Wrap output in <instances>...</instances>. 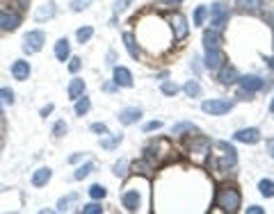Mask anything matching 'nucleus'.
Wrapping results in <instances>:
<instances>
[{
  "instance_id": "32",
  "label": "nucleus",
  "mask_w": 274,
  "mask_h": 214,
  "mask_svg": "<svg viewBox=\"0 0 274 214\" xmlns=\"http://www.w3.org/2000/svg\"><path fill=\"white\" fill-rule=\"evenodd\" d=\"M105 194H107V189L103 187V184H92V187H89V196L94 198V201H101V198H105Z\"/></svg>"
},
{
  "instance_id": "40",
  "label": "nucleus",
  "mask_w": 274,
  "mask_h": 214,
  "mask_svg": "<svg viewBox=\"0 0 274 214\" xmlns=\"http://www.w3.org/2000/svg\"><path fill=\"white\" fill-rule=\"evenodd\" d=\"M101 212H103L101 203H89V205L82 207V214H101Z\"/></svg>"
},
{
  "instance_id": "51",
  "label": "nucleus",
  "mask_w": 274,
  "mask_h": 214,
  "mask_svg": "<svg viewBox=\"0 0 274 214\" xmlns=\"http://www.w3.org/2000/svg\"><path fill=\"white\" fill-rule=\"evenodd\" d=\"M80 157H82V155H71V157H68V162H73V164H76Z\"/></svg>"
},
{
  "instance_id": "24",
  "label": "nucleus",
  "mask_w": 274,
  "mask_h": 214,
  "mask_svg": "<svg viewBox=\"0 0 274 214\" xmlns=\"http://www.w3.org/2000/svg\"><path fill=\"white\" fill-rule=\"evenodd\" d=\"M92 171H94V162L82 164V167H78V169H76V173H73V180H85Z\"/></svg>"
},
{
  "instance_id": "13",
  "label": "nucleus",
  "mask_w": 274,
  "mask_h": 214,
  "mask_svg": "<svg viewBox=\"0 0 274 214\" xmlns=\"http://www.w3.org/2000/svg\"><path fill=\"white\" fill-rule=\"evenodd\" d=\"M263 5H265V0H236L238 12H242V14H256V12H261Z\"/></svg>"
},
{
  "instance_id": "29",
  "label": "nucleus",
  "mask_w": 274,
  "mask_h": 214,
  "mask_svg": "<svg viewBox=\"0 0 274 214\" xmlns=\"http://www.w3.org/2000/svg\"><path fill=\"white\" fill-rule=\"evenodd\" d=\"M183 89H185V94H188L190 98H197V96H201V87H199L197 80H190L188 85L183 87Z\"/></svg>"
},
{
  "instance_id": "1",
  "label": "nucleus",
  "mask_w": 274,
  "mask_h": 214,
  "mask_svg": "<svg viewBox=\"0 0 274 214\" xmlns=\"http://www.w3.org/2000/svg\"><path fill=\"white\" fill-rule=\"evenodd\" d=\"M215 205H217L219 210L233 214V212H238L240 207H242V196H240V192H238L236 187H229V184H224V187L217 189Z\"/></svg>"
},
{
  "instance_id": "20",
  "label": "nucleus",
  "mask_w": 274,
  "mask_h": 214,
  "mask_svg": "<svg viewBox=\"0 0 274 214\" xmlns=\"http://www.w3.org/2000/svg\"><path fill=\"white\" fill-rule=\"evenodd\" d=\"M53 176V171L48 167H41V169H37V171L32 173V184L34 187H43V184H48V180H51Z\"/></svg>"
},
{
  "instance_id": "47",
  "label": "nucleus",
  "mask_w": 274,
  "mask_h": 214,
  "mask_svg": "<svg viewBox=\"0 0 274 214\" xmlns=\"http://www.w3.org/2000/svg\"><path fill=\"white\" fill-rule=\"evenodd\" d=\"M247 212H249V214H265V210H263V207H258V205L247 207Z\"/></svg>"
},
{
  "instance_id": "19",
  "label": "nucleus",
  "mask_w": 274,
  "mask_h": 214,
  "mask_svg": "<svg viewBox=\"0 0 274 214\" xmlns=\"http://www.w3.org/2000/svg\"><path fill=\"white\" fill-rule=\"evenodd\" d=\"M55 16V3H51V0H48V3H43L41 7L37 9V12H34V21H48V18H53Z\"/></svg>"
},
{
  "instance_id": "44",
  "label": "nucleus",
  "mask_w": 274,
  "mask_h": 214,
  "mask_svg": "<svg viewBox=\"0 0 274 214\" xmlns=\"http://www.w3.org/2000/svg\"><path fill=\"white\" fill-rule=\"evenodd\" d=\"M92 132L94 135H107V125L105 123H92Z\"/></svg>"
},
{
  "instance_id": "43",
  "label": "nucleus",
  "mask_w": 274,
  "mask_h": 214,
  "mask_svg": "<svg viewBox=\"0 0 274 214\" xmlns=\"http://www.w3.org/2000/svg\"><path fill=\"white\" fill-rule=\"evenodd\" d=\"M160 128H163V121H149L144 125V132H153V130H160Z\"/></svg>"
},
{
  "instance_id": "26",
  "label": "nucleus",
  "mask_w": 274,
  "mask_h": 214,
  "mask_svg": "<svg viewBox=\"0 0 274 214\" xmlns=\"http://www.w3.org/2000/svg\"><path fill=\"white\" fill-rule=\"evenodd\" d=\"M197 130V125L190 123V121H183V123H176L174 128H171V135H183V132H194Z\"/></svg>"
},
{
  "instance_id": "3",
  "label": "nucleus",
  "mask_w": 274,
  "mask_h": 214,
  "mask_svg": "<svg viewBox=\"0 0 274 214\" xmlns=\"http://www.w3.org/2000/svg\"><path fill=\"white\" fill-rule=\"evenodd\" d=\"M208 14H210V25H213V30H224V28L229 25V21H231V12H229V7H224L222 3L210 5Z\"/></svg>"
},
{
  "instance_id": "6",
  "label": "nucleus",
  "mask_w": 274,
  "mask_h": 214,
  "mask_svg": "<svg viewBox=\"0 0 274 214\" xmlns=\"http://www.w3.org/2000/svg\"><path fill=\"white\" fill-rule=\"evenodd\" d=\"M43 43H46V35H43L41 30L28 32V35L23 37V52H28V55H34V52H39L43 48Z\"/></svg>"
},
{
  "instance_id": "14",
  "label": "nucleus",
  "mask_w": 274,
  "mask_h": 214,
  "mask_svg": "<svg viewBox=\"0 0 274 214\" xmlns=\"http://www.w3.org/2000/svg\"><path fill=\"white\" fill-rule=\"evenodd\" d=\"M238 82H240V87H242V89L252 91V94H256L258 89H263V87H265V82H263L258 75H242Z\"/></svg>"
},
{
  "instance_id": "31",
  "label": "nucleus",
  "mask_w": 274,
  "mask_h": 214,
  "mask_svg": "<svg viewBox=\"0 0 274 214\" xmlns=\"http://www.w3.org/2000/svg\"><path fill=\"white\" fill-rule=\"evenodd\" d=\"M206 16H208V7H206V5H199V7L194 9V25H203Z\"/></svg>"
},
{
  "instance_id": "22",
  "label": "nucleus",
  "mask_w": 274,
  "mask_h": 214,
  "mask_svg": "<svg viewBox=\"0 0 274 214\" xmlns=\"http://www.w3.org/2000/svg\"><path fill=\"white\" fill-rule=\"evenodd\" d=\"M68 55H71V46H68V41H66V39H57V43H55V57L60 62H66Z\"/></svg>"
},
{
  "instance_id": "45",
  "label": "nucleus",
  "mask_w": 274,
  "mask_h": 214,
  "mask_svg": "<svg viewBox=\"0 0 274 214\" xmlns=\"http://www.w3.org/2000/svg\"><path fill=\"white\" fill-rule=\"evenodd\" d=\"M80 66H82V60H80V57H73L71 64H68V71H71V73H78V71H80Z\"/></svg>"
},
{
  "instance_id": "39",
  "label": "nucleus",
  "mask_w": 274,
  "mask_h": 214,
  "mask_svg": "<svg viewBox=\"0 0 274 214\" xmlns=\"http://www.w3.org/2000/svg\"><path fill=\"white\" fill-rule=\"evenodd\" d=\"M92 0H71V9L73 12H85L87 7H89Z\"/></svg>"
},
{
  "instance_id": "52",
  "label": "nucleus",
  "mask_w": 274,
  "mask_h": 214,
  "mask_svg": "<svg viewBox=\"0 0 274 214\" xmlns=\"http://www.w3.org/2000/svg\"><path fill=\"white\" fill-rule=\"evenodd\" d=\"M18 3H21V5H23V7H26V5H28V3H30V0H18Z\"/></svg>"
},
{
  "instance_id": "38",
  "label": "nucleus",
  "mask_w": 274,
  "mask_h": 214,
  "mask_svg": "<svg viewBox=\"0 0 274 214\" xmlns=\"http://www.w3.org/2000/svg\"><path fill=\"white\" fill-rule=\"evenodd\" d=\"M73 201H78V194H68L66 198H62V201L57 203V210H60V212H64V210H66L68 205H71Z\"/></svg>"
},
{
  "instance_id": "2",
  "label": "nucleus",
  "mask_w": 274,
  "mask_h": 214,
  "mask_svg": "<svg viewBox=\"0 0 274 214\" xmlns=\"http://www.w3.org/2000/svg\"><path fill=\"white\" fill-rule=\"evenodd\" d=\"M217 148L222 150V153H219V159H215V169L222 173V171H229L231 167H236V162H238V155L236 153H238V150L233 148L231 144H226V142H219Z\"/></svg>"
},
{
  "instance_id": "48",
  "label": "nucleus",
  "mask_w": 274,
  "mask_h": 214,
  "mask_svg": "<svg viewBox=\"0 0 274 214\" xmlns=\"http://www.w3.org/2000/svg\"><path fill=\"white\" fill-rule=\"evenodd\" d=\"M267 150H270V155L274 159V139H267Z\"/></svg>"
},
{
  "instance_id": "36",
  "label": "nucleus",
  "mask_w": 274,
  "mask_h": 214,
  "mask_svg": "<svg viewBox=\"0 0 274 214\" xmlns=\"http://www.w3.org/2000/svg\"><path fill=\"white\" fill-rule=\"evenodd\" d=\"M68 130V125L64 123V121H57L55 125H53V137H64Z\"/></svg>"
},
{
  "instance_id": "35",
  "label": "nucleus",
  "mask_w": 274,
  "mask_h": 214,
  "mask_svg": "<svg viewBox=\"0 0 274 214\" xmlns=\"http://www.w3.org/2000/svg\"><path fill=\"white\" fill-rule=\"evenodd\" d=\"M133 171L135 173H142V176H146V173L151 171V164L146 162V159H142V162H135L133 164Z\"/></svg>"
},
{
  "instance_id": "46",
  "label": "nucleus",
  "mask_w": 274,
  "mask_h": 214,
  "mask_svg": "<svg viewBox=\"0 0 274 214\" xmlns=\"http://www.w3.org/2000/svg\"><path fill=\"white\" fill-rule=\"evenodd\" d=\"M238 98H242V100H252V98H254V94H252V91H247V89H242V87H240Z\"/></svg>"
},
{
  "instance_id": "4",
  "label": "nucleus",
  "mask_w": 274,
  "mask_h": 214,
  "mask_svg": "<svg viewBox=\"0 0 274 214\" xmlns=\"http://www.w3.org/2000/svg\"><path fill=\"white\" fill-rule=\"evenodd\" d=\"M121 203H124V207L128 212H140L142 207H144V198H142V192L133 184H128V187L124 189V194H121Z\"/></svg>"
},
{
  "instance_id": "33",
  "label": "nucleus",
  "mask_w": 274,
  "mask_h": 214,
  "mask_svg": "<svg viewBox=\"0 0 274 214\" xmlns=\"http://www.w3.org/2000/svg\"><path fill=\"white\" fill-rule=\"evenodd\" d=\"M160 91H163L165 96H176L178 94V85H176V82H163V87H160Z\"/></svg>"
},
{
  "instance_id": "15",
  "label": "nucleus",
  "mask_w": 274,
  "mask_h": 214,
  "mask_svg": "<svg viewBox=\"0 0 274 214\" xmlns=\"http://www.w3.org/2000/svg\"><path fill=\"white\" fill-rule=\"evenodd\" d=\"M115 85L117 87H133V73L126 66H115Z\"/></svg>"
},
{
  "instance_id": "23",
  "label": "nucleus",
  "mask_w": 274,
  "mask_h": 214,
  "mask_svg": "<svg viewBox=\"0 0 274 214\" xmlns=\"http://www.w3.org/2000/svg\"><path fill=\"white\" fill-rule=\"evenodd\" d=\"M124 43H126V50H128V55L133 57V60H137V57H140V46H137L135 35L126 32V35H124Z\"/></svg>"
},
{
  "instance_id": "10",
  "label": "nucleus",
  "mask_w": 274,
  "mask_h": 214,
  "mask_svg": "<svg viewBox=\"0 0 274 214\" xmlns=\"http://www.w3.org/2000/svg\"><path fill=\"white\" fill-rule=\"evenodd\" d=\"M21 25V16L14 12H0V30H7V32H14L16 28Z\"/></svg>"
},
{
  "instance_id": "16",
  "label": "nucleus",
  "mask_w": 274,
  "mask_h": 214,
  "mask_svg": "<svg viewBox=\"0 0 274 214\" xmlns=\"http://www.w3.org/2000/svg\"><path fill=\"white\" fill-rule=\"evenodd\" d=\"M224 43L222 35H219V30H206L203 32V46L206 50H215V48H219Z\"/></svg>"
},
{
  "instance_id": "18",
  "label": "nucleus",
  "mask_w": 274,
  "mask_h": 214,
  "mask_svg": "<svg viewBox=\"0 0 274 214\" xmlns=\"http://www.w3.org/2000/svg\"><path fill=\"white\" fill-rule=\"evenodd\" d=\"M238 80H240V75H238L236 66L224 64L222 69H219V82H222V85H236Z\"/></svg>"
},
{
  "instance_id": "11",
  "label": "nucleus",
  "mask_w": 274,
  "mask_h": 214,
  "mask_svg": "<svg viewBox=\"0 0 274 214\" xmlns=\"http://www.w3.org/2000/svg\"><path fill=\"white\" fill-rule=\"evenodd\" d=\"M236 142H242V144H258L261 142V130L258 128H242L233 135Z\"/></svg>"
},
{
  "instance_id": "54",
  "label": "nucleus",
  "mask_w": 274,
  "mask_h": 214,
  "mask_svg": "<svg viewBox=\"0 0 274 214\" xmlns=\"http://www.w3.org/2000/svg\"><path fill=\"white\" fill-rule=\"evenodd\" d=\"M171 3H176V5H180V3H183V0H171Z\"/></svg>"
},
{
  "instance_id": "37",
  "label": "nucleus",
  "mask_w": 274,
  "mask_h": 214,
  "mask_svg": "<svg viewBox=\"0 0 274 214\" xmlns=\"http://www.w3.org/2000/svg\"><path fill=\"white\" fill-rule=\"evenodd\" d=\"M0 100H3V103L14 105V91L9 89V87H3V89H0Z\"/></svg>"
},
{
  "instance_id": "5",
  "label": "nucleus",
  "mask_w": 274,
  "mask_h": 214,
  "mask_svg": "<svg viewBox=\"0 0 274 214\" xmlns=\"http://www.w3.org/2000/svg\"><path fill=\"white\" fill-rule=\"evenodd\" d=\"M201 110L210 116H222L226 112L233 110V100H226V98H210V100H203Z\"/></svg>"
},
{
  "instance_id": "28",
  "label": "nucleus",
  "mask_w": 274,
  "mask_h": 214,
  "mask_svg": "<svg viewBox=\"0 0 274 214\" xmlns=\"http://www.w3.org/2000/svg\"><path fill=\"white\" fill-rule=\"evenodd\" d=\"M258 192L265 198H272L274 196V182L272 180H261V182H258Z\"/></svg>"
},
{
  "instance_id": "49",
  "label": "nucleus",
  "mask_w": 274,
  "mask_h": 214,
  "mask_svg": "<svg viewBox=\"0 0 274 214\" xmlns=\"http://www.w3.org/2000/svg\"><path fill=\"white\" fill-rule=\"evenodd\" d=\"M51 112H53V105H46V107H43V110H41V116H48V114H51Z\"/></svg>"
},
{
  "instance_id": "27",
  "label": "nucleus",
  "mask_w": 274,
  "mask_h": 214,
  "mask_svg": "<svg viewBox=\"0 0 274 214\" xmlns=\"http://www.w3.org/2000/svg\"><path fill=\"white\" fill-rule=\"evenodd\" d=\"M89 107H92V100L87 98V96H80V98L76 100V114L78 116L87 114V112H89Z\"/></svg>"
},
{
  "instance_id": "8",
  "label": "nucleus",
  "mask_w": 274,
  "mask_h": 214,
  "mask_svg": "<svg viewBox=\"0 0 274 214\" xmlns=\"http://www.w3.org/2000/svg\"><path fill=\"white\" fill-rule=\"evenodd\" d=\"M208 153H210V139L206 137H197L192 144H190V157L194 159V162H206L208 159Z\"/></svg>"
},
{
  "instance_id": "21",
  "label": "nucleus",
  "mask_w": 274,
  "mask_h": 214,
  "mask_svg": "<svg viewBox=\"0 0 274 214\" xmlns=\"http://www.w3.org/2000/svg\"><path fill=\"white\" fill-rule=\"evenodd\" d=\"M82 94H85V80H82V77H73L71 85H68V98L78 100Z\"/></svg>"
},
{
  "instance_id": "34",
  "label": "nucleus",
  "mask_w": 274,
  "mask_h": 214,
  "mask_svg": "<svg viewBox=\"0 0 274 214\" xmlns=\"http://www.w3.org/2000/svg\"><path fill=\"white\" fill-rule=\"evenodd\" d=\"M126 169H128V159H119V162L115 164V169H112V171H115L117 178H126Z\"/></svg>"
},
{
  "instance_id": "50",
  "label": "nucleus",
  "mask_w": 274,
  "mask_h": 214,
  "mask_svg": "<svg viewBox=\"0 0 274 214\" xmlns=\"http://www.w3.org/2000/svg\"><path fill=\"white\" fill-rule=\"evenodd\" d=\"M265 64H267V66H270V69L274 71V57H265Z\"/></svg>"
},
{
  "instance_id": "42",
  "label": "nucleus",
  "mask_w": 274,
  "mask_h": 214,
  "mask_svg": "<svg viewBox=\"0 0 274 214\" xmlns=\"http://www.w3.org/2000/svg\"><path fill=\"white\" fill-rule=\"evenodd\" d=\"M133 3V0H117V5H115V14H121V12H126L128 9V5Z\"/></svg>"
},
{
  "instance_id": "25",
  "label": "nucleus",
  "mask_w": 274,
  "mask_h": 214,
  "mask_svg": "<svg viewBox=\"0 0 274 214\" xmlns=\"http://www.w3.org/2000/svg\"><path fill=\"white\" fill-rule=\"evenodd\" d=\"M121 142H124V135H112V137H107V139H103L101 142V146L105 150H115L117 146H119Z\"/></svg>"
},
{
  "instance_id": "53",
  "label": "nucleus",
  "mask_w": 274,
  "mask_h": 214,
  "mask_svg": "<svg viewBox=\"0 0 274 214\" xmlns=\"http://www.w3.org/2000/svg\"><path fill=\"white\" fill-rule=\"evenodd\" d=\"M270 112H274V98H272V103H270Z\"/></svg>"
},
{
  "instance_id": "7",
  "label": "nucleus",
  "mask_w": 274,
  "mask_h": 214,
  "mask_svg": "<svg viewBox=\"0 0 274 214\" xmlns=\"http://www.w3.org/2000/svg\"><path fill=\"white\" fill-rule=\"evenodd\" d=\"M169 25H171V35H174L176 41H183L190 35V25H188V18L183 14H171L169 16Z\"/></svg>"
},
{
  "instance_id": "30",
  "label": "nucleus",
  "mask_w": 274,
  "mask_h": 214,
  "mask_svg": "<svg viewBox=\"0 0 274 214\" xmlns=\"http://www.w3.org/2000/svg\"><path fill=\"white\" fill-rule=\"evenodd\" d=\"M92 35H94V28L92 25H85V28H80V30L76 32V37H78V41L80 43H87L92 39Z\"/></svg>"
},
{
  "instance_id": "41",
  "label": "nucleus",
  "mask_w": 274,
  "mask_h": 214,
  "mask_svg": "<svg viewBox=\"0 0 274 214\" xmlns=\"http://www.w3.org/2000/svg\"><path fill=\"white\" fill-rule=\"evenodd\" d=\"M263 7H265V23L274 28V3L272 5H263Z\"/></svg>"
},
{
  "instance_id": "55",
  "label": "nucleus",
  "mask_w": 274,
  "mask_h": 214,
  "mask_svg": "<svg viewBox=\"0 0 274 214\" xmlns=\"http://www.w3.org/2000/svg\"><path fill=\"white\" fill-rule=\"evenodd\" d=\"M0 116H3V110H0Z\"/></svg>"
},
{
  "instance_id": "17",
  "label": "nucleus",
  "mask_w": 274,
  "mask_h": 214,
  "mask_svg": "<svg viewBox=\"0 0 274 214\" xmlns=\"http://www.w3.org/2000/svg\"><path fill=\"white\" fill-rule=\"evenodd\" d=\"M30 64H28L26 60H16L12 64V75L16 77L18 82H23V80H28V77H30Z\"/></svg>"
},
{
  "instance_id": "9",
  "label": "nucleus",
  "mask_w": 274,
  "mask_h": 214,
  "mask_svg": "<svg viewBox=\"0 0 274 214\" xmlns=\"http://www.w3.org/2000/svg\"><path fill=\"white\" fill-rule=\"evenodd\" d=\"M224 64H226V55H224L219 48H215V50H206V69L208 71H219Z\"/></svg>"
},
{
  "instance_id": "12",
  "label": "nucleus",
  "mask_w": 274,
  "mask_h": 214,
  "mask_svg": "<svg viewBox=\"0 0 274 214\" xmlns=\"http://www.w3.org/2000/svg\"><path fill=\"white\" fill-rule=\"evenodd\" d=\"M119 123H124V125H133V123H137V121L142 119V110L140 107H126V110H121L119 112Z\"/></svg>"
}]
</instances>
